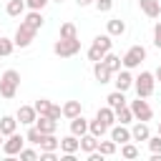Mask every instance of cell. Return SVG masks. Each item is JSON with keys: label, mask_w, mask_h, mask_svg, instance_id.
<instances>
[{"label": "cell", "mask_w": 161, "mask_h": 161, "mask_svg": "<svg viewBox=\"0 0 161 161\" xmlns=\"http://www.w3.org/2000/svg\"><path fill=\"white\" fill-rule=\"evenodd\" d=\"M18 86H20V73L15 68H8L0 75V96L3 98H13L18 93Z\"/></svg>", "instance_id": "cell-1"}, {"label": "cell", "mask_w": 161, "mask_h": 161, "mask_svg": "<svg viewBox=\"0 0 161 161\" xmlns=\"http://www.w3.org/2000/svg\"><path fill=\"white\" fill-rule=\"evenodd\" d=\"M53 50H55V55H60V58L75 55V53L80 50V40H78V38H58V43L53 45Z\"/></svg>", "instance_id": "cell-2"}, {"label": "cell", "mask_w": 161, "mask_h": 161, "mask_svg": "<svg viewBox=\"0 0 161 161\" xmlns=\"http://www.w3.org/2000/svg\"><path fill=\"white\" fill-rule=\"evenodd\" d=\"M136 93H138V98H146V96L153 93V75H151V73L143 70V73L136 78Z\"/></svg>", "instance_id": "cell-3"}, {"label": "cell", "mask_w": 161, "mask_h": 161, "mask_svg": "<svg viewBox=\"0 0 161 161\" xmlns=\"http://www.w3.org/2000/svg\"><path fill=\"white\" fill-rule=\"evenodd\" d=\"M33 35H35V28H30V25H25V23H20L18 25V30H15V45H20V48H25V45H30V40H33Z\"/></svg>", "instance_id": "cell-4"}, {"label": "cell", "mask_w": 161, "mask_h": 161, "mask_svg": "<svg viewBox=\"0 0 161 161\" xmlns=\"http://www.w3.org/2000/svg\"><path fill=\"white\" fill-rule=\"evenodd\" d=\"M143 58H146V48H143V45H133V48H128V50H126L123 63H126L128 68H133V65H138Z\"/></svg>", "instance_id": "cell-5"}, {"label": "cell", "mask_w": 161, "mask_h": 161, "mask_svg": "<svg viewBox=\"0 0 161 161\" xmlns=\"http://www.w3.org/2000/svg\"><path fill=\"white\" fill-rule=\"evenodd\" d=\"M131 111H133V116H136L138 121H148V118L153 116V111H151V106H148L146 101H141V98L131 103Z\"/></svg>", "instance_id": "cell-6"}, {"label": "cell", "mask_w": 161, "mask_h": 161, "mask_svg": "<svg viewBox=\"0 0 161 161\" xmlns=\"http://www.w3.org/2000/svg\"><path fill=\"white\" fill-rule=\"evenodd\" d=\"M23 141H25V138H23V136H18V133L13 131V133H10V138L3 143V151H5L8 156H13V153H20V148H23Z\"/></svg>", "instance_id": "cell-7"}, {"label": "cell", "mask_w": 161, "mask_h": 161, "mask_svg": "<svg viewBox=\"0 0 161 161\" xmlns=\"http://www.w3.org/2000/svg\"><path fill=\"white\" fill-rule=\"evenodd\" d=\"M93 75H96L98 83H106V80L111 78V70H108V65H106L103 60H96V63H93Z\"/></svg>", "instance_id": "cell-8"}, {"label": "cell", "mask_w": 161, "mask_h": 161, "mask_svg": "<svg viewBox=\"0 0 161 161\" xmlns=\"http://www.w3.org/2000/svg\"><path fill=\"white\" fill-rule=\"evenodd\" d=\"M58 146H60V151H63V153H75V151H78V138H75V133H73V136L60 138V143H58Z\"/></svg>", "instance_id": "cell-9"}, {"label": "cell", "mask_w": 161, "mask_h": 161, "mask_svg": "<svg viewBox=\"0 0 161 161\" xmlns=\"http://www.w3.org/2000/svg\"><path fill=\"white\" fill-rule=\"evenodd\" d=\"M18 121L20 123H33L35 121V108L33 106H20L18 108Z\"/></svg>", "instance_id": "cell-10"}, {"label": "cell", "mask_w": 161, "mask_h": 161, "mask_svg": "<svg viewBox=\"0 0 161 161\" xmlns=\"http://www.w3.org/2000/svg\"><path fill=\"white\" fill-rule=\"evenodd\" d=\"M111 138H113L116 143H126V141H131V131L123 128V123H121V126H116V128L111 131Z\"/></svg>", "instance_id": "cell-11"}, {"label": "cell", "mask_w": 161, "mask_h": 161, "mask_svg": "<svg viewBox=\"0 0 161 161\" xmlns=\"http://www.w3.org/2000/svg\"><path fill=\"white\" fill-rule=\"evenodd\" d=\"M141 10H143L148 18H158V13H161L158 0H141Z\"/></svg>", "instance_id": "cell-12"}, {"label": "cell", "mask_w": 161, "mask_h": 161, "mask_svg": "<svg viewBox=\"0 0 161 161\" xmlns=\"http://www.w3.org/2000/svg\"><path fill=\"white\" fill-rule=\"evenodd\" d=\"M131 83H133L131 73H128V70H118V78H116V88H118V91H128V88H131Z\"/></svg>", "instance_id": "cell-13"}, {"label": "cell", "mask_w": 161, "mask_h": 161, "mask_svg": "<svg viewBox=\"0 0 161 161\" xmlns=\"http://www.w3.org/2000/svg\"><path fill=\"white\" fill-rule=\"evenodd\" d=\"M15 126H18V121H15L13 116H3V118H0V133H3V136H10V133L15 131Z\"/></svg>", "instance_id": "cell-14"}, {"label": "cell", "mask_w": 161, "mask_h": 161, "mask_svg": "<svg viewBox=\"0 0 161 161\" xmlns=\"http://www.w3.org/2000/svg\"><path fill=\"white\" fill-rule=\"evenodd\" d=\"M108 106L116 111V108H121V106H126V98H123V91H113V93H108Z\"/></svg>", "instance_id": "cell-15"}, {"label": "cell", "mask_w": 161, "mask_h": 161, "mask_svg": "<svg viewBox=\"0 0 161 161\" xmlns=\"http://www.w3.org/2000/svg\"><path fill=\"white\" fill-rule=\"evenodd\" d=\"M35 123H38V128H40L43 133H53V131H55V121H53L50 116H40V118H35Z\"/></svg>", "instance_id": "cell-16"}, {"label": "cell", "mask_w": 161, "mask_h": 161, "mask_svg": "<svg viewBox=\"0 0 161 161\" xmlns=\"http://www.w3.org/2000/svg\"><path fill=\"white\" fill-rule=\"evenodd\" d=\"M70 131H73L75 136H83V133L88 131V121H86L83 116H75V118H73V123H70Z\"/></svg>", "instance_id": "cell-17"}, {"label": "cell", "mask_w": 161, "mask_h": 161, "mask_svg": "<svg viewBox=\"0 0 161 161\" xmlns=\"http://www.w3.org/2000/svg\"><path fill=\"white\" fill-rule=\"evenodd\" d=\"M131 138H136V141H148V126H146L143 121L136 123L133 131H131Z\"/></svg>", "instance_id": "cell-18"}, {"label": "cell", "mask_w": 161, "mask_h": 161, "mask_svg": "<svg viewBox=\"0 0 161 161\" xmlns=\"http://www.w3.org/2000/svg\"><path fill=\"white\" fill-rule=\"evenodd\" d=\"M58 143H60V141H58L53 133H43V138H40V148H43V151H55Z\"/></svg>", "instance_id": "cell-19"}, {"label": "cell", "mask_w": 161, "mask_h": 161, "mask_svg": "<svg viewBox=\"0 0 161 161\" xmlns=\"http://www.w3.org/2000/svg\"><path fill=\"white\" fill-rule=\"evenodd\" d=\"M96 146H98V138H96L93 133H91V136H86V133H83V136H80V141H78V148H83L86 153H88V151H93Z\"/></svg>", "instance_id": "cell-20"}, {"label": "cell", "mask_w": 161, "mask_h": 161, "mask_svg": "<svg viewBox=\"0 0 161 161\" xmlns=\"http://www.w3.org/2000/svg\"><path fill=\"white\" fill-rule=\"evenodd\" d=\"M103 63L108 65V70H111V73H118V70H121V58H118V55H113V53H106V55H103Z\"/></svg>", "instance_id": "cell-21"}, {"label": "cell", "mask_w": 161, "mask_h": 161, "mask_svg": "<svg viewBox=\"0 0 161 161\" xmlns=\"http://www.w3.org/2000/svg\"><path fill=\"white\" fill-rule=\"evenodd\" d=\"M63 116H68V118L80 116V101H68V103L63 106Z\"/></svg>", "instance_id": "cell-22"}, {"label": "cell", "mask_w": 161, "mask_h": 161, "mask_svg": "<svg viewBox=\"0 0 161 161\" xmlns=\"http://www.w3.org/2000/svg\"><path fill=\"white\" fill-rule=\"evenodd\" d=\"M96 118H98L101 123H106V126H111V123H113V118H116V113H113V108L108 106V108H98V113H96Z\"/></svg>", "instance_id": "cell-23"}, {"label": "cell", "mask_w": 161, "mask_h": 161, "mask_svg": "<svg viewBox=\"0 0 161 161\" xmlns=\"http://www.w3.org/2000/svg\"><path fill=\"white\" fill-rule=\"evenodd\" d=\"M23 23H25V25H30V28H35V30H38V28H40V25H43V15H40V13H38V10H33V13H28V15H25V20H23Z\"/></svg>", "instance_id": "cell-24"}, {"label": "cell", "mask_w": 161, "mask_h": 161, "mask_svg": "<svg viewBox=\"0 0 161 161\" xmlns=\"http://www.w3.org/2000/svg\"><path fill=\"white\" fill-rule=\"evenodd\" d=\"M123 30H126V23L123 20H118V18L108 20V35H121Z\"/></svg>", "instance_id": "cell-25"}, {"label": "cell", "mask_w": 161, "mask_h": 161, "mask_svg": "<svg viewBox=\"0 0 161 161\" xmlns=\"http://www.w3.org/2000/svg\"><path fill=\"white\" fill-rule=\"evenodd\" d=\"M25 10V0H10L8 3V15H23Z\"/></svg>", "instance_id": "cell-26"}, {"label": "cell", "mask_w": 161, "mask_h": 161, "mask_svg": "<svg viewBox=\"0 0 161 161\" xmlns=\"http://www.w3.org/2000/svg\"><path fill=\"white\" fill-rule=\"evenodd\" d=\"M116 118H118L121 123H128V121L133 118V111H131L128 106H121V108H116Z\"/></svg>", "instance_id": "cell-27"}, {"label": "cell", "mask_w": 161, "mask_h": 161, "mask_svg": "<svg viewBox=\"0 0 161 161\" xmlns=\"http://www.w3.org/2000/svg\"><path fill=\"white\" fill-rule=\"evenodd\" d=\"M60 38H78V30L73 23H63L60 25Z\"/></svg>", "instance_id": "cell-28"}, {"label": "cell", "mask_w": 161, "mask_h": 161, "mask_svg": "<svg viewBox=\"0 0 161 161\" xmlns=\"http://www.w3.org/2000/svg\"><path fill=\"white\" fill-rule=\"evenodd\" d=\"M96 148H98L103 156H108V153H113V151H116V141H113V138H111V141H98V146H96Z\"/></svg>", "instance_id": "cell-29"}, {"label": "cell", "mask_w": 161, "mask_h": 161, "mask_svg": "<svg viewBox=\"0 0 161 161\" xmlns=\"http://www.w3.org/2000/svg\"><path fill=\"white\" fill-rule=\"evenodd\" d=\"M93 45L101 48L103 53H108V50H111V38H108V35H98V38L93 40Z\"/></svg>", "instance_id": "cell-30"}, {"label": "cell", "mask_w": 161, "mask_h": 161, "mask_svg": "<svg viewBox=\"0 0 161 161\" xmlns=\"http://www.w3.org/2000/svg\"><path fill=\"white\" fill-rule=\"evenodd\" d=\"M88 128H91V133H93V136H103V133L108 131V126H106V123H101L98 118H96L93 123H88Z\"/></svg>", "instance_id": "cell-31"}, {"label": "cell", "mask_w": 161, "mask_h": 161, "mask_svg": "<svg viewBox=\"0 0 161 161\" xmlns=\"http://www.w3.org/2000/svg\"><path fill=\"white\" fill-rule=\"evenodd\" d=\"M33 108H35V113H40V116H45V113H48V108H50V101H48V98H38Z\"/></svg>", "instance_id": "cell-32"}, {"label": "cell", "mask_w": 161, "mask_h": 161, "mask_svg": "<svg viewBox=\"0 0 161 161\" xmlns=\"http://www.w3.org/2000/svg\"><path fill=\"white\" fill-rule=\"evenodd\" d=\"M25 138H28L30 143H40V138H43V131L35 126V128H30V131H28V136H25Z\"/></svg>", "instance_id": "cell-33"}, {"label": "cell", "mask_w": 161, "mask_h": 161, "mask_svg": "<svg viewBox=\"0 0 161 161\" xmlns=\"http://www.w3.org/2000/svg\"><path fill=\"white\" fill-rule=\"evenodd\" d=\"M103 55H106V53H103L101 48H96V45H91V48H88V58H91L93 63H96V60H103Z\"/></svg>", "instance_id": "cell-34"}, {"label": "cell", "mask_w": 161, "mask_h": 161, "mask_svg": "<svg viewBox=\"0 0 161 161\" xmlns=\"http://www.w3.org/2000/svg\"><path fill=\"white\" fill-rule=\"evenodd\" d=\"M121 153H123L126 158H136V156H138V148H136L133 143H126V146L121 148Z\"/></svg>", "instance_id": "cell-35"}, {"label": "cell", "mask_w": 161, "mask_h": 161, "mask_svg": "<svg viewBox=\"0 0 161 161\" xmlns=\"http://www.w3.org/2000/svg\"><path fill=\"white\" fill-rule=\"evenodd\" d=\"M10 50H13V40L0 35V55H10Z\"/></svg>", "instance_id": "cell-36"}, {"label": "cell", "mask_w": 161, "mask_h": 161, "mask_svg": "<svg viewBox=\"0 0 161 161\" xmlns=\"http://www.w3.org/2000/svg\"><path fill=\"white\" fill-rule=\"evenodd\" d=\"M60 113H63V108H60V106H55V103H50V108H48V113H45V116H50L53 121H58V118H60Z\"/></svg>", "instance_id": "cell-37"}, {"label": "cell", "mask_w": 161, "mask_h": 161, "mask_svg": "<svg viewBox=\"0 0 161 161\" xmlns=\"http://www.w3.org/2000/svg\"><path fill=\"white\" fill-rule=\"evenodd\" d=\"M96 8H98L101 13H108V10L113 8V0H96Z\"/></svg>", "instance_id": "cell-38"}, {"label": "cell", "mask_w": 161, "mask_h": 161, "mask_svg": "<svg viewBox=\"0 0 161 161\" xmlns=\"http://www.w3.org/2000/svg\"><path fill=\"white\" fill-rule=\"evenodd\" d=\"M148 146H151V151H153V153H161V136L148 138Z\"/></svg>", "instance_id": "cell-39"}, {"label": "cell", "mask_w": 161, "mask_h": 161, "mask_svg": "<svg viewBox=\"0 0 161 161\" xmlns=\"http://www.w3.org/2000/svg\"><path fill=\"white\" fill-rule=\"evenodd\" d=\"M35 156H38L35 151H30V148H20V158H23V161H33Z\"/></svg>", "instance_id": "cell-40"}, {"label": "cell", "mask_w": 161, "mask_h": 161, "mask_svg": "<svg viewBox=\"0 0 161 161\" xmlns=\"http://www.w3.org/2000/svg\"><path fill=\"white\" fill-rule=\"evenodd\" d=\"M153 43L161 48V23H156V28H153Z\"/></svg>", "instance_id": "cell-41"}, {"label": "cell", "mask_w": 161, "mask_h": 161, "mask_svg": "<svg viewBox=\"0 0 161 161\" xmlns=\"http://www.w3.org/2000/svg\"><path fill=\"white\" fill-rule=\"evenodd\" d=\"M40 161H55V151H43L40 153Z\"/></svg>", "instance_id": "cell-42"}, {"label": "cell", "mask_w": 161, "mask_h": 161, "mask_svg": "<svg viewBox=\"0 0 161 161\" xmlns=\"http://www.w3.org/2000/svg\"><path fill=\"white\" fill-rule=\"evenodd\" d=\"M45 3H48V0H28V5H30L33 10H40V8L45 5Z\"/></svg>", "instance_id": "cell-43"}, {"label": "cell", "mask_w": 161, "mask_h": 161, "mask_svg": "<svg viewBox=\"0 0 161 161\" xmlns=\"http://www.w3.org/2000/svg\"><path fill=\"white\" fill-rule=\"evenodd\" d=\"M75 3H78V5H88L91 0H75Z\"/></svg>", "instance_id": "cell-44"}, {"label": "cell", "mask_w": 161, "mask_h": 161, "mask_svg": "<svg viewBox=\"0 0 161 161\" xmlns=\"http://www.w3.org/2000/svg\"><path fill=\"white\" fill-rule=\"evenodd\" d=\"M156 78H158V80H161V65H158V68H156Z\"/></svg>", "instance_id": "cell-45"}, {"label": "cell", "mask_w": 161, "mask_h": 161, "mask_svg": "<svg viewBox=\"0 0 161 161\" xmlns=\"http://www.w3.org/2000/svg\"><path fill=\"white\" fill-rule=\"evenodd\" d=\"M158 136H161V123H158Z\"/></svg>", "instance_id": "cell-46"}, {"label": "cell", "mask_w": 161, "mask_h": 161, "mask_svg": "<svg viewBox=\"0 0 161 161\" xmlns=\"http://www.w3.org/2000/svg\"><path fill=\"white\" fill-rule=\"evenodd\" d=\"M0 143H3V133H0Z\"/></svg>", "instance_id": "cell-47"}, {"label": "cell", "mask_w": 161, "mask_h": 161, "mask_svg": "<svg viewBox=\"0 0 161 161\" xmlns=\"http://www.w3.org/2000/svg\"><path fill=\"white\" fill-rule=\"evenodd\" d=\"M58 3H60V0H58Z\"/></svg>", "instance_id": "cell-48"}]
</instances>
